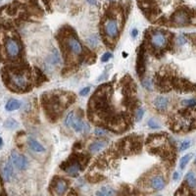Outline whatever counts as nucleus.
Wrapping results in <instances>:
<instances>
[{
  "label": "nucleus",
  "mask_w": 196,
  "mask_h": 196,
  "mask_svg": "<svg viewBox=\"0 0 196 196\" xmlns=\"http://www.w3.org/2000/svg\"><path fill=\"white\" fill-rule=\"evenodd\" d=\"M67 46L69 48L70 51L75 54V55H79L83 53V45L82 43L79 42V40L74 35H71L67 38Z\"/></svg>",
  "instance_id": "6"
},
{
  "label": "nucleus",
  "mask_w": 196,
  "mask_h": 196,
  "mask_svg": "<svg viewBox=\"0 0 196 196\" xmlns=\"http://www.w3.org/2000/svg\"><path fill=\"white\" fill-rule=\"evenodd\" d=\"M137 34H138V31H137L136 28H133V30L132 31V36L133 38H136Z\"/></svg>",
  "instance_id": "32"
},
{
  "label": "nucleus",
  "mask_w": 196,
  "mask_h": 196,
  "mask_svg": "<svg viewBox=\"0 0 196 196\" xmlns=\"http://www.w3.org/2000/svg\"><path fill=\"white\" fill-rule=\"evenodd\" d=\"M190 144H191V142L189 140H184V141H183V142L180 143L179 150L180 151H183V150L188 149V148H189V146H190Z\"/></svg>",
  "instance_id": "25"
},
{
  "label": "nucleus",
  "mask_w": 196,
  "mask_h": 196,
  "mask_svg": "<svg viewBox=\"0 0 196 196\" xmlns=\"http://www.w3.org/2000/svg\"><path fill=\"white\" fill-rule=\"evenodd\" d=\"M185 42H186V39H185L184 36H183V35L178 36V45H183Z\"/></svg>",
  "instance_id": "30"
},
{
  "label": "nucleus",
  "mask_w": 196,
  "mask_h": 196,
  "mask_svg": "<svg viewBox=\"0 0 196 196\" xmlns=\"http://www.w3.org/2000/svg\"><path fill=\"white\" fill-rule=\"evenodd\" d=\"M185 181H186V183L188 184L189 187H191V188L196 187V177L192 172H189L188 173H186Z\"/></svg>",
  "instance_id": "17"
},
{
  "label": "nucleus",
  "mask_w": 196,
  "mask_h": 196,
  "mask_svg": "<svg viewBox=\"0 0 196 196\" xmlns=\"http://www.w3.org/2000/svg\"><path fill=\"white\" fill-rule=\"evenodd\" d=\"M28 147H30L33 152H36V153H43V152L45 151V148L44 146L36 140L33 137H28Z\"/></svg>",
  "instance_id": "11"
},
{
  "label": "nucleus",
  "mask_w": 196,
  "mask_h": 196,
  "mask_svg": "<svg viewBox=\"0 0 196 196\" xmlns=\"http://www.w3.org/2000/svg\"><path fill=\"white\" fill-rule=\"evenodd\" d=\"M142 85L144 86L145 88H147L148 90L152 89V83L149 78H145L142 81Z\"/></svg>",
  "instance_id": "27"
},
{
  "label": "nucleus",
  "mask_w": 196,
  "mask_h": 196,
  "mask_svg": "<svg viewBox=\"0 0 196 196\" xmlns=\"http://www.w3.org/2000/svg\"><path fill=\"white\" fill-rule=\"evenodd\" d=\"M106 145H107V142L103 141V140L94 141L89 145V151L91 152V153H97V152L104 149Z\"/></svg>",
  "instance_id": "14"
},
{
  "label": "nucleus",
  "mask_w": 196,
  "mask_h": 196,
  "mask_svg": "<svg viewBox=\"0 0 196 196\" xmlns=\"http://www.w3.org/2000/svg\"><path fill=\"white\" fill-rule=\"evenodd\" d=\"M104 31L106 35L109 38L114 39L118 36L120 28L117 20L115 19H107L104 23Z\"/></svg>",
  "instance_id": "1"
},
{
  "label": "nucleus",
  "mask_w": 196,
  "mask_h": 196,
  "mask_svg": "<svg viewBox=\"0 0 196 196\" xmlns=\"http://www.w3.org/2000/svg\"><path fill=\"white\" fill-rule=\"evenodd\" d=\"M168 105H169V100L165 96H158L154 101V106L159 111L166 110Z\"/></svg>",
  "instance_id": "12"
},
{
  "label": "nucleus",
  "mask_w": 196,
  "mask_h": 196,
  "mask_svg": "<svg viewBox=\"0 0 196 196\" xmlns=\"http://www.w3.org/2000/svg\"><path fill=\"white\" fill-rule=\"evenodd\" d=\"M195 164H196V159H195Z\"/></svg>",
  "instance_id": "36"
},
{
  "label": "nucleus",
  "mask_w": 196,
  "mask_h": 196,
  "mask_svg": "<svg viewBox=\"0 0 196 196\" xmlns=\"http://www.w3.org/2000/svg\"><path fill=\"white\" fill-rule=\"evenodd\" d=\"M10 82L13 88L16 89H25L28 85V78L23 74H12L10 76Z\"/></svg>",
  "instance_id": "5"
},
{
  "label": "nucleus",
  "mask_w": 196,
  "mask_h": 196,
  "mask_svg": "<svg viewBox=\"0 0 196 196\" xmlns=\"http://www.w3.org/2000/svg\"><path fill=\"white\" fill-rule=\"evenodd\" d=\"M173 22L178 26L183 27L190 23V18L185 11L179 10L177 13H175V15L173 16Z\"/></svg>",
  "instance_id": "7"
},
{
  "label": "nucleus",
  "mask_w": 196,
  "mask_h": 196,
  "mask_svg": "<svg viewBox=\"0 0 196 196\" xmlns=\"http://www.w3.org/2000/svg\"><path fill=\"white\" fill-rule=\"evenodd\" d=\"M150 41H151V44L155 48L162 49L168 44V38H167V35L164 33L156 32L154 33H152L150 38Z\"/></svg>",
  "instance_id": "4"
},
{
  "label": "nucleus",
  "mask_w": 196,
  "mask_h": 196,
  "mask_svg": "<svg viewBox=\"0 0 196 196\" xmlns=\"http://www.w3.org/2000/svg\"><path fill=\"white\" fill-rule=\"evenodd\" d=\"M178 178H179V173H178V172H176V173H173V180H177V179H178Z\"/></svg>",
  "instance_id": "33"
},
{
  "label": "nucleus",
  "mask_w": 196,
  "mask_h": 196,
  "mask_svg": "<svg viewBox=\"0 0 196 196\" xmlns=\"http://www.w3.org/2000/svg\"><path fill=\"white\" fill-rule=\"evenodd\" d=\"M51 62H53V64H55V65L59 64L61 62V58H60L59 52H58L56 49H53V52H52V55H51Z\"/></svg>",
  "instance_id": "21"
},
{
  "label": "nucleus",
  "mask_w": 196,
  "mask_h": 196,
  "mask_svg": "<svg viewBox=\"0 0 196 196\" xmlns=\"http://www.w3.org/2000/svg\"><path fill=\"white\" fill-rule=\"evenodd\" d=\"M21 107V102L17 99H10L8 102H7L5 108L7 111H15L17 109H19Z\"/></svg>",
  "instance_id": "15"
},
{
  "label": "nucleus",
  "mask_w": 196,
  "mask_h": 196,
  "mask_svg": "<svg viewBox=\"0 0 196 196\" xmlns=\"http://www.w3.org/2000/svg\"><path fill=\"white\" fill-rule=\"evenodd\" d=\"M94 133H95L96 136H105L107 134V132L105 129L103 128H96L95 130H94Z\"/></svg>",
  "instance_id": "26"
},
{
  "label": "nucleus",
  "mask_w": 196,
  "mask_h": 196,
  "mask_svg": "<svg viewBox=\"0 0 196 196\" xmlns=\"http://www.w3.org/2000/svg\"><path fill=\"white\" fill-rule=\"evenodd\" d=\"M148 126H149V128H153V129L160 128V125H159V123L156 120H154L153 118L148 121Z\"/></svg>",
  "instance_id": "23"
},
{
  "label": "nucleus",
  "mask_w": 196,
  "mask_h": 196,
  "mask_svg": "<svg viewBox=\"0 0 196 196\" xmlns=\"http://www.w3.org/2000/svg\"><path fill=\"white\" fill-rule=\"evenodd\" d=\"M74 118H75V113H74V112H70V113H68V115L66 116V118H65V121H64L65 126L71 128V127H72V123H73V120H74Z\"/></svg>",
  "instance_id": "20"
},
{
  "label": "nucleus",
  "mask_w": 196,
  "mask_h": 196,
  "mask_svg": "<svg viewBox=\"0 0 196 196\" xmlns=\"http://www.w3.org/2000/svg\"><path fill=\"white\" fill-rule=\"evenodd\" d=\"M4 125H5V127L7 128H11V129L17 128V126H18V124L14 120H8V121H6Z\"/></svg>",
  "instance_id": "24"
},
{
  "label": "nucleus",
  "mask_w": 196,
  "mask_h": 196,
  "mask_svg": "<svg viewBox=\"0 0 196 196\" xmlns=\"http://www.w3.org/2000/svg\"><path fill=\"white\" fill-rule=\"evenodd\" d=\"M112 58V54L110 52H106L102 55V57H101V61L102 62H108L109 60H110Z\"/></svg>",
  "instance_id": "28"
},
{
  "label": "nucleus",
  "mask_w": 196,
  "mask_h": 196,
  "mask_svg": "<svg viewBox=\"0 0 196 196\" xmlns=\"http://www.w3.org/2000/svg\"><path fill=\"white\" fill-rule=\"evenodd\" d=\"M144 115V110L142 108H139L136 112V121H141V119L143 118Z\"/></svg>",
  "instance_id": "29"
},
{
  "label": "nucleus",
  "mask_w": 196,
  "mask_h": 196,
  "mask_svg": "<svg viewBox=\"0 0 196 196\" xmlns=\"http://www.w3.org/2000/svg\"><path fill=\"white\" fill-rule=\"evenodd\" d=\"M89 91H90V88H84L83 89L81 90L79 94H81V95H86V94H88Z\"/></svg>",
  "instance_id": "31"
},
{
  "label": "nucleus",
  "mask_w": 196,
  "mask_h": 196,
  "mask_svg": "<svg viewBox=\"0 0 196 196\" xmlns=\"http://www.w3.org/2000/svg\"><path fill=\"white\" fill-rule=\"evenodd\" d=\"M53 193L56 195H63L68 189L67 181L63 178H58L53 183Z\"/></svg>",
  "instance_id": "8"
},
{
  "label": "nucleus",
  "mask_w": 196,
  "mask_h": 196,
  "mask_svg": "<svg viewBox=\"0 0 196 196\" xmlns=\"http://www.w3.org/2000/svg\"><path fill=\"white\" fill-rule=\"evenodd\" d=\"M183 105L187 107V108H193L196 106V98H191V99H186L183 101Z\"/></svg>",
  "instance_id": "22"
},
{
  "label": "nucleus",
  "mask_w": 196,
  "mask_h": 196,
  "mask_svg": "<svg viewBox=\"0 0 196 196\" xmlns=\"http://www.w3.org/2000/svg\"><path fill=\"white\" fill-rule=\"evenodd\" d=\"M2 193V184H1V180H0V194Z\"/></svg>",
  "instance_id": "34"
},
{
  "label": "nucleus",
  "mask_w": 196,
  "mask_h": 196,
  "mask_svg": "<svg viewBox=\"0 0 196 196\" xmlns=\"http://www.w3.org/2000/svg\"><path fill=\"white\" fill-rule=\"evenodd\" d=\"M191 157H192V154H191V153H189V154H186V155H184L183 158L180 159V162H179V168H180L181 170L185 168V166L188 164V162L190 161Z\"/></svg>",
  "instance_id": "18"
},
{
  "label": "nucleus",
  "mask_w": 196,
  "mask_h": 196,
  "mask_svg": "<svg viewBox=\"0 0 196 196\" xmlns=\"http://www.w3.org/2000/svg\"><path fill=\"white\" fill-rule=\"evenodd\" d=\"M95 194L97 196H112V195H115L116 192H115V190L112 189V188L104 186V187H101L99 190H97Z\"/></svg>",
  "instance_id": "16"
},
{
  "label": "nucleus",
  "mask_w": 196,
  "mask_h": 196,
  "mask_svg": "<svg viewBox=\"0 0 196 196\" xmlns=\"http://www.w3.org/2000/svg\"><path fill=\"white\" fill-rule=\"evenodd\" d=\"M149 184L151 188H153L154 190H162L166 185V181L162 176L155 175L150 178Z\"/></svg>",
  "instance_id": "9"
},
{
  "label": "nucleus",
  "mask_w": 196,
  "mask_h": 196,
  "mask_svg": "<svg viewBox=\"0 0 196 196\" xmlns=\"http://www.w3.org/2000/svg\"><path fill=\"white\" fill-rule=\"evenodd\" d=\"M11 161L12 164L16 167L18 170L24 171L28 167V161L26 156L23 154H20L19 152L13 150L11 152Z\"/></svg>",
  "instance_id": "2"
},
{
  "label": "nucleus",
  "mask_w": 196,
  "mask_h": 196,
  "mask_svg": "<svg viewBox=\"0 0 196 196\" xmlns=\"http://www.w3.org/2000/svg\"><path fill=\"white\" fill-rule=\"evenodd\" d=\"M1 175L2 178L5 181H11L13 178V175H14V171H13V165H12V161H8L6 162L1 168Z\"/></svg>",
  "instance_id": "10"
},
{
  "label": "nucleus",
  "mask_w": 196,
  "mask_h": 196,
  "mask_svg": "<svg viewBox=\"0 0 196 196\" xmlns=\"http://www.w3.org/2000/svg\"><path fill=\"white\" fill-rule=\"evenodd\" d=\"M5 49H6V53L8 55V57L11 58V59H15L20 54L21 47H20L19 42L16 39L8 38L5 43Z\"/></svg>",
  "instance_id": "3"
},
{
  "label": "nucleus",
  "mask_w": 196,
  "mask_h": 196,
  "mask_svg": "<svg viewBox=\"0 0 196 196\" xmlns=\"http://www.w3.org/2000/svg\"><path fill=\"white\" fill-rule=\"evenodd\" d=\"M65 171H66V173L71 177H74V178L78 177L79 171H81V165H79L78 162H74L73 164L69 165Z\"/></svg>",
  "instance_id": "13"
},
{
  "label": "nucleus",
  "mask_w": 196,
  "mask_h": 196,
  "mask_svg": "<svg viewBox=\"0 0 196 196\" xmlns=\"http://www.w3.org/2000/svg\"><path fill=\"white\" fill-rule=\"evenodd\" d=\"M1 145H2V138L0 137V146H1Z\"/></svg>",
  "instance_id": "35"
},
{
  "label": "nucleus",
  "mask_w": 196,
  "mask_h": 196,
  "mask_svg": "<svg viewBox=\"0 0 196 196\" xmlns=\"http://www.w3.org/2000/svg\"><path fill=\"white\" fill-rule=\"evenodd\" d=\"M98 42H99V39L97 38V35H95V34L90 35L89 38H88V45L91 46V47H96L98 45Z\"/></svg>",
  "instance_id": "19"
}]
</instances>
